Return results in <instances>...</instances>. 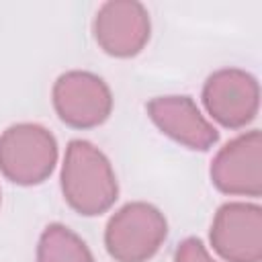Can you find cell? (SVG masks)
<instances>
[{
	"mask_svg": "<svg viewBox=\"0 0 262 262\" xmlns=\"http://www.w3.org/2000/svg\"><path fill=\"white\" fill-rule=\"evenodd\" d=\"M61 190L68 205L86 217L111 209L119 192L111 162L98 147L84 139H74L66 149Z\"/></svg>",
	"mask_w": 262,
	"mask_h": 262,
	"instance_id": "6da1fadb",
	"label": "cell"
},
{
	"mask_svg": "<svg viewBox=\"0 0 262 262\" xmlns=\"http://www.w3.org/2000/svg\"><path fill=\"white\" fill-rule=\"evenodd\" d=\"M55 137L41 125L18 123L0 135V172L16 184L43 182L55 166Z\"/></svg>",
	"mask_w": 262,
	"mask_h": 262,
	"instance_id": "7a4b0ae2",
	"label": "cell"
},
{
	"mask_svg": "<svg viewBox=\"0 0 262 262\" xmlns=\"http://www.w3.org/2000/svg\"><path fill=\"white\" fill-rule=\"evenodd\" d=\"M168 235L164 215L147 203H129L119 209L104 231V246L117 262H147Z\"/></svg>",
	"mask_w": 262,
	"mask_h": 262,
	"instance_id": "3957f363",
	"label": "cell"
},
{
	"mask_svg": "<svg viewBox=\"0 0 262 262\" xmlns=\"http://www.w3.org/2000/svg\"><path fill=\"white\" fill-rule=\"evenodd\" d=\"M53 106L66 125L90 129L108 119L113 96L98 76L88 72H68L53 84Z\"/></svg>",
	"mask_w": 262,
	"mask_h": 262,
	"instance_id": "277c9868",
	"label": "cell"
},
{
	"mask_svg": "<svg viewBox=\"0 0 262 262\" xmlns=\"http://www.w3.org/2000/svg\"><path fill=\"white\" fill-rule=\"evenodd\" d=\"M203 102L217 123L229 129H242L258 113V82L252 74L237 68L219 70L205 82Z\"/></svg>",
	"mask_w": 262,
	"mask_h": 262,
	"instance_id": "5b68a950",
	"label": "cell"
},
{
	"mask_svg": "<svg viewBox=\"0 0 262 262\" xmlns=\"http://www.w3.org/2000/svg\"><path fill=\"white\" fill-rule=\"evenodd\" d=\"M211 246L227 262H260L262 209L250 203H225L213 219Z\"/></svg>",
	"mask_w": 262,
	"mask_h": 262,
	"instance_id": "8992f818",
	"label": "cell"
},
{
	"mask_svg": "<svg viewBox=\"0 0 262 262\" xmlns=\"http://www.w3.org/2000/svg\"><path fill=\"white\" fill-rule=\"evenodd\" d=\"M211 180L225 194L260 196L262 192V135L244 133L219 149L211 164Z\"/></svg>",
	"mask_w": 262,
	"mask_h": 262,
	"instance_id": "52a82bcc",
	"label": "cell"
},
{
	"mask_svg": "<svg viewBox=\"0 0 262 262\" xmlns=\"http://www.w3.org/2000/svg\"><path fill=\"white\" fill-rule=\"evenodd\" d=\"M94 39L113 57L137 55L149 39V14L135 0L104 2L94 18Z\"/></svg>",
	"mask_w": 262,
	"mask_h": 262,
	"instance_id": "ba28073f",
	"label": "cell"
},
{
	"mask_svg": "<svg viewBox=\"0 0 262 262\" xmlns=\"http://www.w3.org/2000/svg\"><path fill=\"white\" fill-rule=\"evenodd\" d=\"M147 115L164 135L188 149L207 151L219 139L217 129L201 115L188 96H158L147 102Z\"/></svg>",
	"mask_w": 262,
	"mask_h": 262,
	"instance_id": "9c48e42d",
	"label": "cell"
},
{
	"mask_svg": "<svg viewBox=\"0 0 262 262\" xmlns=\"http://www.w3.org/2000/svg\"><path fill=\"white\" fill-rule=\"evenodd\" d=\"M37 262H94L88 246L66 225H49L37 246Z\"/></svg>",
	"mask_w": 262,
	"mask_h": 262,
	"instance_id": "30bf717a",
	"label": "cell"
},
{
	"mask_svg": "<svg viewBox=\"0 0 262 262\" xmlns=\"http://www.w3.org/2000/svg\"><path fill=\"white\" fill-rule=\"evenodd\" d=\"M174 262H215V260L211 258V254L207 252L201 239L188 237L178 246L174 254Z\"/></svg>",
	"mask_w": 262,
	"mask_h": 262,
	"instance_id": "8fae6325",
	"label": "cell"
}]
</instances>
